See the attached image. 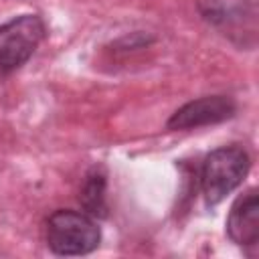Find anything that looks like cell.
I'll use <instances>...</instances> for the list:
<instances>
[{
    "label": "cell",
    "instance_id": "obj_2",
    "mask_svg": "<svg viewBox=\"0 0 259 259\" xmlns=\"http://www.w3.org/2000/svg\"><path fill=\"white\" fill-rule=\"evenodd\" d=\"M99 241L101 231L87 212L57 210L47 221V245L57 255H87Z\"/></svg>",
    "mask_w": 259,
    "mask_h": 259
},
{
    "label": "cell",
    "instance_id": "obj_1",
    "mask_svg": "<svg viewBox=\"0 0 259 259\" xmlns=\"http://www.w3.org/2000/svg\"><path fill=\"white\" fill-rule=\"evenodd\" d=\"M251 166L249 154L241 146H223L212 150L200 170V190L208 206L219 204L247 176Z\"/></svg>",
    "mask_w": 259,
    "mask_h": 259
},
{
    "label": "cell",
    "instance_id": "obj_4",
    "mask_svg": "<svg viewBox=\"0 0 259 259\" xmlns=\"http://www.w3.org/2000/svg\"><path fill=\"white\" fill-rule=\"evenodd\" d=\"M235 113V103L227 95H208L190 101L176 109L168 119L170 130H192L229 119Z\"/></svg>",
    "mask_w": 259,
    "mask_h": 259
},
{
    "label": "cell",
    "instance_id": "obj_3",
    "mask_svg": "<svg viewBox=\"0 0 259 259\" xmlns=\"http://www.w3.org/2000/svg\"><path fill=\"white\" fill-rule=\"evenodd\" d=\"M42 38L45 22L36 14H22L4 22L0 26V69L14 71L22 67Z\"/></svg>",
    "mask_w": 259,
    "mask_h": 259
},
{
    "label": "cell",
    "instance_id": "obj_5",
    "mask_svg": "<svg viewBox=\"0 0 259 259\" xmlns=\"http://www.w3.org/2000/svg\"><path fill=\"white\" fill-rule=\"evenodd\" d=\"M227 235L241 247L259 241V200L255 188L247 190L233 202L227 217Z\"/></svg>",
    "mask_w": 259,
    "mask_h": 259
},
{
    "label": "cell",
    "instance_id": "obj_6",
    "mask_svg": "<svg viewBox=\"0 0 259 259\" xmlns=\"http://www.w3.org/2000/svg\"><path fill=\"white\" fill-rule=\"evenodd\" d=\"M81 202L91 214H105V174L93 168L81 188Z\"/></svg>",
    "mask_w": 259,
    "mask_h": 259
}]
</instances>
